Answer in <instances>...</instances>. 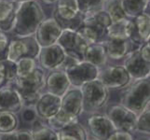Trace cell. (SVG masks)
Returning a JSON list of instances; mask_svg holds the SVG:
<instances>
[{
    "label": "cell",
    "instance_id": "1",
    "mask_svg": "<svg viewBox=\"0 0 150 140\" xmlns=\"http://www.w3.org/2000/svg\"><path fill=\"white\" fill-rule=\"evenodd\" d=\"M45 20V13L42 7L37 0H28L20 3L16 8L14 34L20 38L31 37L37 32L40 23Z\"/></svg>",
    "mask_w": 150,
    "mask_h": 140
},
{
    "label": "cell",
    "instance_id": "2",
    "mask_svg": "<svg viewBox=\"0 0 150 140\" xmlns=\"http://www.w3.org/2000/svg\"><path fill=\"white\" fill-rule=\"evenodd\" d=\"M83 112V100L80 88H72L62 97L61 107L56 115L48 120L50 127L58 131L69 123L76 122Z\"/></svg>",
    "mask_w": 150,
    "mask_h": 140
},
{
    "label": "cell",
    "instance_id": "3",
    "mask_svg": "<svg viewBox=\"0 0 150 140\" xmlns=\"http://www.w3.org/2000/svg\"><path fill=\"white\" fill-rule=\"evenodd\" d=\"M46 75L42 68L37 67L30 74L23 77H17L13 82L15 90L18 92L22 98L23 106H35L41 92L45 88Z\"/></svg>",
    "mask_w": 150,
    "mask_h": 140
},
{
    "label": "cell",
    "instance_id": "4",
    "mask_svg": "<svg viewBox=\"0 0 150 140\" xmlns=\"http://www.w3.org/2000/svg\"><path fill=\"white\" fill-rule=\"evenodd\" d=\"M150 80L149 77L140 80H134L124 92L121 98V105L129 108L135 114L141 113L144 108L149 105Z\"/></svg>",
    "mask_w": 150,
    "mask_h": 140
},
{
    "label": "cell",
    "instance_id": "5",
    "mask_svg": "<svg viewBox=\"0 0 150 140\" xmlns=\"http://www.w3.org/2000/svg\"><path fill=\"white\" fill-rule=\"evenodd\" d=\"M80 91L83 100V111L88 113L102 108L109 98V90L98 79L82 85Z\"/></svg>",
    "mask_w": 150,
    "mask_h": 140
},
{
    "label": "cell",
    "instance_id": "6",
    "mask_svg": "<svg viewBox=\"0 0 150 140\" xmlns=\"http://www.w3.org/2000/svg\"><path fill=\"white\" fill-rule=\"evenodd\" d=\"M57 44L64 50L67 58L72 59L74 62L84 61L85 50L88 45H90L77 31L72 30H63Z\"/></svg>",
    "mask_w": 150,
    "mask_h": 140
},
{
    "label": "cell",
    "instance_id": "7",
    "mask_svg": "<svg viewBox=\"0 0 150 140\" xmlns=\"http://www.w3.org/2000/svg\"><path fill=\"white\" fill-rule=\"evenodd\" d=\"M70 84L74 88H80L87 82L98 79L100 69L86 61L74 62L64 69Z\"/></svg>",
    "mask_w": 150,
    "mask_h": 140
},
{
    "label": "cell",
    "instance_id": "8",
    "mask_svg": "<svg viewBox=\"0 0 150 140\" xmlns=\"http://www.w3.org/2000/svg\"><path fill=\"white\" fill-rule=\"evenodd\" d=\"M40 51V47L35 38L24 37L12 39L8 44V60L16 63L22 58L37 59Z\"/></svg>",
    "mask_w": 150,
    "mask_h": 140
},
{
    "label": "cell",
    "instance_id": "9",
    "mask_svg": "<svg viewBox=\"0 0 150 140\" xmlns=\"http://www.w3.org/2000/svg\"><path fill=\"white\" fill-rule=\"evenodd\" d=\"M106 116L112 122L117 131L128 133L135 131L137 114L122 106L121 104L111 107L108 109Z\"/></svg>",
    "mask_w": 150,
    "mask_h": 140
},
{
    "label": "cell",
    "instance_id": "10",
    "mask_svg": "<svg viewBox=\"0 0 150 140\" xmlns=\"http://www.w3.org/2000/svg\"><path fill=\"white\" fill-rule=\"evenodd\" d=\"M99 80L108 90L122 89L131 83L132 77L123 65H112L100 70Z\"/></svg>",
    "mask_w": 150,
    "mask_h": 140
},
{
    "label": "cell",
    "instance_id": "11",
    "mask_svg": "<svg viewBox=\"0 0 150 140\" xmlns=\"http://www.w3.org/2000/svg\"><path fill=\"white\" fill-rule=\"evenodd\" d=\"M38 58L41 67L48 70H54L61 68V66L66 62L67 56L62 47L56 43L40 48Z\"/></svg>",
    "mask_w": 150,
    "mask_h": 140
},
{
    "label": "cell",
    "instance_id": "12",
    "mask_svg": "<svg viewBox=\"0 0 150 140\" xmlns=\"http://www.w3.org/2000/svg\"><path fill=\"white\" fill-rule=\"evenodd\" d=\"M62 32L63 29L60 27L56 21L53 18H49L45 19L40 23L35 34V38L40 48H44L56 44Z\"/></svg>",
    "mask_w": 150,
    "mask_h": 140
},
{
    "label": "cell",
    "instance_id": "13",
    "mask_svg": "<svg viewBox=\"0 0 150 140\" xmlns=\"http://www.w3.org/2000/svg\"><path fill=\"white\" fill-rule=\"evenodd\" d=\"M123 66L133 80H140L149 77L150 62L143 58L139 49L132 50L125 57Z\"/></svg>",
    "mask_w": 150,
    "mask_h": 140
},
{
    "label": "cell",
    "instance_id": "14",
    "mask_svg": "<svg viewBox=\"0 0 150 140\" xmlns=\"http://www.w3.org/2000/svg\"><path fill=\"white\" fill-rule=\"evenodd\" d=\"M53 19L63 30L77 31L82 26L84 15L79 10L56 7L53 11Z\"/></svg>",
    "mask_w": 150,
    "mask_h": 140
},
{
    "label": "cell",
    "instance_id": "15",
    "mask_svg": "<svg viewBox=\"0 0 150 140\" xmlns=\"http://www.w3.org/2000/svg\"><path fill=\"white\" fill-rule=\"evenodd\" d=\"M62 97L51 95L50 92L42 93L35 104V110L38 118L42 120H50L59 112Z\"/></svg>",
    "mask_w": 150,
    "mask_h": 140
},
{
    "label": "cell",
    "instance_id": "16",
    "mask_svg": "<svg viewBox=\"0 0 150 140\" xmlns=\"http://www.w3.org/2000/svg\"><path fill=\"white\" fill-rule=\"evenodd\" d=\"M87 123L90 133L97 140H107L117 131L109 118L103 114H93L88 119Z\"/></svg>",
    "mask_w": 150,
    "mask_h": 140
},
{
    "label": "cell",
    "instance_id": "17",
    "mask_svg": "<svg viewBox=\"0 0 150 140\" xmlns=\"http://www.w3.org/2000/svg\"><path fill=\"white\" fill-rule=\"evenodd\" d=\"M70 82L67 77L64 69L57 68L50 70L46 77L45 88H47L48 92L56 96L63 97L66 92L70 89Z\"/></svg>",
    "mask_w": 150,
    "mask_h": 140
},
{
    "label": "cell",
    "instance_id": "18",
    "mask_svg": "<svg viewBox=\"0 0 150 140\" xmlns=\"http://www.w3.org/2000/svg\"><path fill=\"white\" fill-rule=\"evenodd\" d=\"M23 103L15 88L5 86L0 88V112L16 114L23 109Z\"/></svg>",
    "mask_w": 150,
    "mask_h": 140
},
{
    "label": "cell",
    "instance_id": "19",
    "mask_svg": "<svg viewBox=\"0 0 150 140\" xmlns=\"http://www.w3.org/2000/svg\"><path fill=\"white\" fill-rule=\"evenodd\" d=\"M134 44L130 38H109L105 41V49L108 58L120 60L134 50Z\"/></svg>",
    "mask_w": 150,
    "mask_h": 140
},
{
    "label": "cell",
    "instance_id": "20",
    "mask_svg": "<svg viewBox=\"0 0 150 140\" xmlns=\"http://www.w3.org/2000/svg\"><path fill=\"white\" fill-rule=\"evenodd\" d=\"M132 20L133 26L130 39L134 44L141 45L149 41L150 35V17L149 13L144 12Z\"/></svg>",
    "mask_w": 150,
    "mask_h": 140
},
{
    "label": "cell",
    "instance_id": "21",
    "mask_svg": "<svg viewBox=\"0 0 150 140\" xmlns=\"http://www.w3.org/2000/svg\"><path fill=\"white\" fill-rule=\"evenodd\" d=\"M107 53L103 42L88 45L84 53V61L97 66L98 68L107 63Z\"/></svg>",
    "mask_w": 150,
    "mask_h": 140
},
{
    "label": "cell",
    "instance_id": "22",
    "mask_svg": "<svg viewBox=\"0 0 150 140\" xmlns=\"http://www.w3.org/2000/svg\"><path fill=\"white\" fill-rule=\"evenodd\" d=\"M16 15L15 3L8 0L0 1V30L2 32H9L13 29Z\"/></svg>",
    "mask_w": 150,
    "mask_h": 140
},
{
    "label": "cell",
    "instance_id": "23",
    "mask_svg": "<svg viewBox=\"0 0 150 140\" xmlns=\"http://www.w3.org/2000/svg\"><path fill=\"white\" fill-rule=\"evenodd\" d=\"M133 23L132 20L124 19L112 23L106 29V37L109 38H130L132 31Z\"/></svg>",
    "mask_w": 150,
    "mask_h": 140
},
{
    "label": "cell",
    "instance_id": "24",
    "mask_svg": "<svg viewBox=\"0 0 150 140\" xmlns=\"http://www.w3.org/2000/svg\"><path fill=\"white\" fill-rule=\"evenodd\" d=\"M57 133L59 140H88L87 131L77 121L67 124Z\"/></svg>",
    "mask_w": 150,
    "mask_h": 140
},
{
    "label": "cell",
    "instance_id": "25",
    "mask_svg": "<svg viewBox=\"0 0 150 140\" xmlns=\"http://www.w3.org/2000/svg\"><path fill=\"white\" fill-rule=\"evenodd\" d=\"M77 32L89 44L102 42L106 37V28L99 25H82Z\"/></svg>",
    "mask_w": 150,
    "mask_h": 140
},
{
    "label": "cell",
    "instance_id": "26",
    "mask_svg": "<svg viewBox=\"0 0 150 140\" xmlns=\"http://www.w3.org/2000/svg\"><path fill=\"white\" fill-rule=\"evenodd\" d=\"M31 133L33 136V140H59L57 131L49 125H45L38 119L34 122Z\"/></svg>",
    "mask_w": 150,
    "mask_h": 140
},
{
    "label": "cell",
    "instance_id": "27",
    "mask_svg": "<svg viewBox=\"0 0 150 140\" xmlns=\"http://www.w3.org/2000/svg\"><path fill=\"white\" fill-rule=\"evenodd\" d=\"M121 2L126 16L131 18L146 12L149 6V0H121Z\"/></svg>",
    "mask_w": 150,
    "mask_h": 140
},
{
    "label": "cell",
    "instance_id": "28",
    "mask_svg": "<svg viewBox=\"0 0 150 140\" xmlns=\"http://www.w3.org/2000/svg\"><path fill=\"white\" fill-rule=\"evenodd\" d=\"M112 23V21L109 15L105 9L95 11L92 13H89L84 15L83 23L82 25H99V26L108 28Z\"/></svg>",
    "mask_w": 150,
    "mask_h": 140
},
{
    "label": "cell",
    "instance_id": "29",
    "mask_svg": "<svg viewBox=\"0 0 150 140\" xmlns=\"http://www.w3.org/2000/svg\"><path fill=\"white\" fill-rule=\"evenodd\" d=\"M105 10L109 15L112 23L127 19V16L122 7L121 0H107Z\"/></svg>",
    "mask_w": 150,
    "mask_h": 140
},
{
    "label": "cell",
    "instance_id": "30",
    "mask_svg": "<svg viewBox=\"0 0 150 140\" xmlns=\"http://www.w3.org/2000/svg\"><path fill=\"white\" fill-rule=\"evenodd\" d=\"M19 119L11 112H0V134H7L17 130Z\"/></svg>",
    "mask_w": 150,
    "mask_h": 140
},
{
    "label": "cell",
    "instance_id": "31",
    "mask_svg": "<svg viewBox=\"0 0 150 140\" xmlns=\"http://www.w3.org/2000/svg\"><path fill=\"white\" fill-rule=\"evenodd\" d=\"M79 11L83 15L105 9L107 0H76Z\"/></svg>",
    "mask_w": 150,
    "mask_h": 140
},
{
    "label": "cell",
    "instance_id": "32",
    "mask_svg": "<svg viewBox=\"0 0 150 140\" xmlns=\"http://www.w3.org/2000/svg\"><path fill=\"white\" fill-rule=\"evenodd\" d=\"M135 131L149 136L150 133V107L147 105L144 110L137 115Z\"/></svg>",
    "mask_w": 150,
    "mask_h": 140
},
{
    "label": "cell",
    "instance_id": "33",
    "mask_svg": "<svg viewBox=\"0 0 150 140\" xmlns=\"http://www.w3.org/2000/svg\"><path fill=\"white\" fill-rule=\"evenodd\" d=\"M0 69H1L3 76L8 83H13L17 79V65L16 63L8 59L0 62Z\"/></svg>",
    "mask_w": 150,
    "mask_h": 140
},
{
    "label": "cell",
    "instance_id": "34",
    "mask_svg": "<svg viewBox=\"0 0 150 140\" xmlns=\"http://www.w3.org/2000/svg\"><path fill=\"white\" fill-rule=\"evenodd\" d=\"M17 75L18 77H23L30 74L35 68H37L35 59L32 58H22L16 62Z\"/></svg>",
    "mask_w": 150,
    "mask_h": 140
},
{
    "label": "cell",
    "instance_id": "35",
    "mask_svg": "<svg viewBox=\"0 0 150 140\" xmlns=\"http://www.w3.org/2000/svg\"><path fill=\"white\" fill-rule=\"evenodd\" d=\"M0 140H33L29 130H15L7 134H0Z\"/></svg>",
    "mask_w": 150,
    "mask_h": 140
},
{
    "label": "cell",
    "instance_id": "36",
    "mask_svg": "<svg viewBox=\"0 0 150 140\" xmlns=\"http://www.w3.org/2000/svg\"><path fill=\"white\" fill-rule=\"evenodd\" d=\"M9 41L4 32L0 30V62L8 59Z\"/></svg>",
    "mask_w": 150,
    "mask_h": 140
},
{
    "label": "cell",
    "instance_id": "37",
    "mask_svg": "<svg viewBox=\"0 0 150 140\" xmlns=\"http://www.w3.org/2000/svg\"><path fill=\"white\" fill-rule=\"evenodd\" d=\"M21 118L25 122H34L38 119V115L34 107H25L21 110Z\"/></svg>",
    "mask_w": 150,
    "mask_h": 140
},
{
    "label": "cell",
    "instance_id": "38",
    "mask_svg": "<svg viewBox=\"0 0 150 140\" xmlns=\"http://www.w3.org/2000/svg\"><path fill=\"white\" fill-rule=\"evenodd\" d=\"M107 140H133V136L131 133L116 131L108 137Z\"/></svg>",
    "mask_w": 150,
    "mask_h": 140
},
{
    "label": "cell",
    "instance_id": "39",
    "mask_svg": "<svg viewBox=\"0 0 150 140\" xmlns=\"http://www.w3.org/2000/svg\"><path fill=\"white\" fill-rule=\"evenodd\" d=\"M57 8H66L73 10H79L76 0H57Z\"/></svg>",
    "mask_w": 150,
    "mask_h": 140
},
{
    "label": "cell",
    "instance_id": "40",
    "mask_svg": "<svg viewBox=\"0 0 150 140\" xmlns=\"http://www.w3.org/2000/svg\"><path fill=\"white\" fill-rule=\"evenodd\" d=\"M139 51H140V54L142 55L143 58L147 61L150 62V44L149 41H146L142 44V46L139 49Z\"/></svg>",
    "mask_w": 150,
    "mask_h": 140
},
{
    "label": "cell",
    "instance_id": "41",
    "mask_svg": "<svg viewBox=\"0 0 150 140\" xmlns=\"http://www.w3.org/2000/svg\"><path fill=\"white\" fill-rule=\"evenodd\" d=\"M6 84H7L6 80H5V77H4V76H3L2 71H1V69H0V88L5 87V85H6Z\"/></svg>",
    "mask_w": 150,
    "mask_h": 140
},
{
    "label": "cell",
    "instance_id": "42",
    "mask_svg": "<svg viewBox=\"0 0 150 140\" xmlns=\"http://www.w3.org/2000/svg\"><path fill=\"white\" fill-rule=\"evenodd\" d=\"M43 3H45V4H47V5H50V4H53V3H55L57 0H41Z\"/></svg>",
    "mask_w": 150,
    "mask_h": 140
},
{
    "label": "cell",
    "instance_id": "43",
    "mask_svg": "<svg viewBox=\"0 0 150 140\" xmlns=\"http://www.w3.org/2000/svg\"><path fill=\"white\" fill-rule=\"evenodd\" d=\"M8 1H10L12 3H23L25 1H28V0H8Z\"/></svg>",
    "mask_w": 150,
    "mask_h": 140
},
{
    "label": "cell",
    "instance_id": "44",
    "mask_svg": "<svg viewBox=\"0 0 150 140\" xmlns=\"http://www.w3.org/2000/svg\"><path fill=\"white\" fill-rule=\"evenodd\" d=\"M143 140H149V138H144V139H143Z\"/></svg>",
    "mask_w": 150,
    "mask_h": 140
},
{
    "label": "cell",
    "instance_id": "45",
    "mask_svg": "<svg viewBox=\"0 0 150 140\" xmlns=\"http://www.w3.org/2000/svg\"><path fill=\"white\" fill-rule=\"evenodd\" d=\"M0 1H4V0H0Z\"/></svg>",
    "mask_w": 150,
    "mask_h": 140
},
{
    "label": "cell",
    "instance_id": "46",
    "mask_svg": "<svg viewBox=\"0 0 150 140\" xmlns=\"http://www.w3.org/2000/svg\"><path fill=\"white\" fill-rule=\"evenodd\" d=\"M94 140H97V139H94Z\"/></svg>",
    "mask_w": 150,
    "mask_h": 140
}]
</instances>
